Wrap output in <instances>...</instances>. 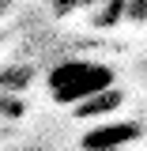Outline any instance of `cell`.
<instances>
[{
    "mask_svg": "<svg viewBox=\"0 0 147 151\" xmlns=\"http://www.w3.org/2000/svg\"><path fill=\"white\" fill-rule=\"evenodd\" d=\"M45 83H49V98L57 106H83L87 98L113 87V68L87 60V57H72V60H60Z\"/></svg>",
    "mask_w": 147,
    "mask_h": 151,
    "instance_id": "cell-1",
    "label": "cell"
},
{
    "mask_svg": "<svg viewBox=\"0 0 147 151\" xmlns=\"http://www.w3.org/2000/svg\"><path fill=\"white\" fill-rule=\"evenodd\" d=\"M136 136H140V129L132 121H110V125H98L83 136V151H121Z\"/></svg>",
    "mask_w": 147,
    "mask_h": 151,
    "instance_id": "cell-2",
    "label": "cell"
},
{
    "mask_svg": "<svg viewBox=\"0 0 147 151\" xmlns=\"http://www.w3.org/2000/svg\"><path fill=\"white\" fill-rule=\"evenodd\" d=\"M27 83H30V68H11V72L0 76V87L4 91H27Z\"/></svg>",
    "mask_w": 147,
    "mask_h": 151,
    "instance_id": "cell-3",
    "label": "cell"
},
{
    "mask_svg": "<svg viewBox=\"0 0 147 151\" xmlns=\"http://www.w3.org/2000/svg\"><path fill=\"white\" fill-rule=\"evenodd\" d=\"M83 4H91V0H53L57 12H72V8H83Z\"/></svg>",
    "mask_w": 147,
    "mask_h": 151,
    "instance_id": "cell-4",
    "label": "cell"
}]
</instances>
